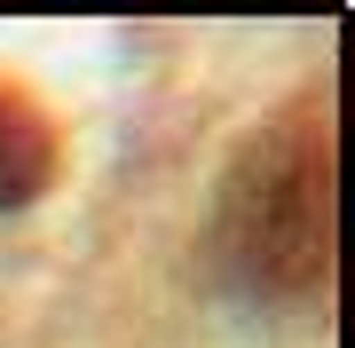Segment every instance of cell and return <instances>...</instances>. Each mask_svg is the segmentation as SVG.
<instances>
[{
  "label": "cell",
  "mask_w": 355,
  "mask_h": 348,
  "mask_svg": "<svg viewBox=\"0 0 355 348\" xmlns=\"http://www.w3.org/2000/svg\"><path fill=\"white\" fill-rule=\"evenodd\" d=\"M331 103L300 95L229 158L205 245L253 301H316L331 277Z\"/></svg>",
  "instance_id": "6da1fadb"
},
{
  "label": "cell",
  "mask_w": 355,
  "mask_h": 348,
  "mask_svg": "<svg viewBox=\"0 0 355 348\" xmlns=\"http://www.w3.org/2000/svg\"><path fill=\"white\" fill-rule=\"evenodd\" d=\"M48 174H55V127H48V111H40L24 88L0 79V214L32 206V198L48 190Z\"/></svg>",
  "instance_id": "7a4b0ae2"
}]
</instances>
